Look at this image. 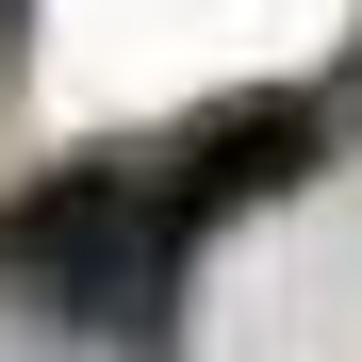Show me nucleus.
Returning a JSON list of instances; mask_svg holds the SVG:
<instances>
[{
  "mask_svg": "<svg viewBox=\"0 0 362 362\" xmlns=\"http://www.w3.org/2000/svg\"><path fill=\"white\" fill-rule=\"evenodd\" d=\"M0 280L132 346V329L165 313V280H181V247L148 230V181H132V165L99 148V165H49L33 198H17V214H0Z\"/></svg>",
  "mask_w": 362,
  "mask_h": 362,
  "instance_id": "1",
  "label": "nucleus"
},
{
  "mask_svg": "<svg viewBox=\"0 0 362 362\" xmlns=\"http://www.w3.org/2000/svg\"><path fill=\"white\" fill-rule=\"evenodd\" d=\"M296 165H313V99H214V115H181V148L148 165V230L198 247V230H230L247 198H280Z\"/></svg>",
  "mask_w": 362,
  "mask_h": 362,
  "instance_id": "2",
  "label": "nucleus"
},
{
  "mask_svg": "<svg viewBox=\"0 0 362 362\" xmlns=\"http://www.w3.org/2000/svg\"><path fill=\"white\" fill-rule=\"evenodd\" d=\"M0 17H17V0H0Z\"/></svg>",
  "mask_w": 362,
  "mask_h": 362,
  "instance_id": "3",
  "label": "nucleus"
}]
</instances>
